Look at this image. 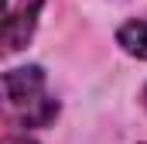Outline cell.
I'll return each mask as SVG.
<instances>
[{
	"instance_id": "1",
	"label": "cell",
	"mask_w": 147,
	"mask_h": 144,
	"mask_svg": "<svg viewBox=\"0 0 147 144\" xmlns=\"http://www.w3.org/2000/svg\"><path fill=\"white\" fill-rule=\"evenodd\" d=\"M3 117L24 130L48 127L58 117V103L45 86V72L38 65L3 72Z\"/></svg>"
},
{
	"instance_id": "2",
	"label": "cell",
	"mask_w": 147,
	"mask_h": 144,
	"mask_svg": "<svg viewBox=\"0 0 147 144\" xmlns=\"http://www.w3.org/2000/svg\"><path fill=\"white\" fill-rule=\"evenodd\" d=\"M45 0H3V52H21L34 35L38 14Z\"/></svg>"
},
{
	"instance_id": "3",
	"label": "cell",
	"mask_w": 147,
	"mask_h": 144,
	"mask_svg": "<svg viewBox=\"0 0 147 144\" xmlns=\"http://www.w3.org/2000/svg\"><path fill=\"white\" fill-rule=\"evenodd\" d=\"M116 41L127 55L134 58H147V17H134L127 21L120 31H116Z\"/></svg>"
},
{
	"instance_id": "4",
	"label": "cell",
	"mask_w": 147,
	"mask_h": 144,
	"mask_svg": "<svg viewBox=\"0 0 147 144\" xmlns=\"http://www.w3.org/2000/svg\"><path fill=\"white\" fill-rule=\"evenodd\" d=\"M3 144H34V141H31L28 134H7V137H3Z\"/></svg>"
},
{
	"instance_id": "5",
	"label": "cell",
	"mask_w": 147,
	"mask_h": 144,
	"mask_svg": "<svg viewBox=\"0 0 147 144\" xmlns=\"http://www.w3.org/2000/svg\"><path fill=\"white\" fill-rule=\"evenodd\" d=\"M144 107H147V89H144Z\"/></svg>"
}]
</instances>
